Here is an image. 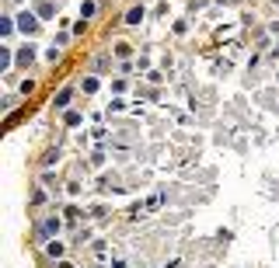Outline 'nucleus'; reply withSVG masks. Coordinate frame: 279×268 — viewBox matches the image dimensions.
Instances as JSON below:
<instances>
[{"mask_svg":"<svg viewBox=\"0 0 279 268\" xmlns=\"http://www.w3.org/2000/svg\"><path fill=\"white\" fill-rule=\"evenodd\" d=\"M140 18H143V11H140V7H133V11L126 14V21H129V25H140Z\"/></svg>","mask_w":279,"mask_h":268,"instance_id":"f257e3e1","label":"nucleus"}]
</instances>
